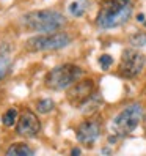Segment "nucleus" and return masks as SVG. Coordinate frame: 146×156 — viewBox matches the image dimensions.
<instances>
[{
	"label": "nucleus",
	"instance_id": "19",
	"mask_svg": "<svg viewBox=\"0 0 146 156\" xmlns=\"http://www.w3.org/2000/svg\"><path fill=\"white\" fill-rule=\"evenodd\" d=\"M137 21H138V22H143V21H144V14H138V16H137Z\"/></svg>",
	"mask_w": 146,
	"mask_h": 156
},
{
	"label": "nucleus",
	"instance_id": "20",
	"mask_svg": "<svg viewBox=\"0 0 146 156\" xmlns=\"http://www.w3.org/2000/svg\"><path fill=\"white\" fill-rule=\"evenodd\" d=\"M101 153H102V154H108V153H110V150H108V148H102Z\"/></svg>",
	"mask_w": 146,
	"mask_h": 156
},
{
	"label": "nucleus",
	"instance_id": "11",
	"mask_svg": "<svg viewBox=\"0 0 146 156\" xmlns=\"http://www.w3.org/2000/svg\"><path fill=\"white\" fill-rule=\"evenodd\" d=\"M102 104V98L97 93H93L83 104H82V114L83 115H93Z\"/></svg>",
	"mask_w": 146,
	"mask_h": 156
},
{
	"label": "nucleus",
	"instance_id": "18",
	"mask_svg": "<svg viewBox=\"0 0 146 156\" xmlns=\"http://www.w3.org/2000/svg\"><path fill=\"white\" fill-rule=\"evenodd\" d=\"M80 153H82V151H80V148H72V150H71V154H72V156L80 154Z\"/></svg>",
	"mask_w": 146,
	"mask_h": 156
},
{
	"label": "nucleus",
	"instance_id": "1",
	"mask_svg": "<svg viewBox=\"0 0 146 156\" xmlns=\"http://www.w3.org/2000/svg\"><path fill=\"white\" fill-rule=\"evenodd\" d=\"M19 24L27 32L50 33L60 30L66 24V17L57 10H38L22 14Z\"/></svg>",
	"mask_w": 146,
	"mask_h": 156
},
{
	"label": "nucleus",
	"instance_id": "12",
	"mask_svg": "<svg viewBox=\"0 0 146 156\" xmlns=\"http://www.w3.org/2000/svg\"><path fill=\"white\" fill-rule=\"evenodd\" d=\"M17 118H19V115H17V109L16 107H10L8 111L2 115V123L8 128H11L13 125L17 123Z\"/></svg>",
	"mask_w": 146,
	"mask_h": 156
},
{
	"label": "nucleus",
	"instance_id": "13",
	"mask_svg": "<svg viewBox=\"0 0 146 156\" xmlns=\"http://www.w3.org/2000/svg\"><path fill=\"white\" fill-rule=\"evenodd\" d=\"M55 109V103L50 99V98H42L36 103V111L39 114H49Z\"/></svg>",
	"mask_w": 146,
	"mask_h": 156
},
{
	"label": "nucleus",
	"instance_id": "14",
	"mask_svg": "<svg viewBox=\"0 0 146 156\" xmlns=\"http://www.w3.org/2000/svg\"><path fill=\"white\" fill-rule=\"evenodd\" d=\"M85 11H87V5H85V2H82V0H74V2L69 5V13L76 17L83 16Z\"/></svg>",
	"mask_w": 146,
	"mask_h": 156
},
{
	"label": "nucleus",
	"instance_id": "17",
	"mask_svg": "<svg viewBox=\"0 0 146 156\" xmlns=\"http://www.w3.org/2000/svg\"><path fill=\"white\" fill-rule=\"evenodd\" d=\"M112 63H113V58L108 55V54H102V55L99 57V65H101V68H102L104 71H107L108 68H110Z\"/></svg>",
	"mask_w": 146,
	"mask_h": 156
},
{
	"label": "nucleus",
	"instance_id": "10",
	"mask_svg": "<svg viewBox=\"0 0 146 156\" xmlns=\"http://www.w3.org/2000/svg\"><path fill=\"white\" fill-rule=\"evenodd\" d=\"M5 154L6 156H33L35 150L32 148V147H29L27 144L17 142V144H13V145L8 147Z\"/></svg>",
	"mask_w": 146,
	"mask_h": 156
},
{
	"label": "nucleus",
	"instance_id": "6",
	"mask_svg": "<svg viewBox=\"0 0 146 156\" xmlns=\"http://www.w3.org/2000/svg\"><path fill=\"white\" fill-rule=\"evenodd\" d=\"M144 63H146V57L140 51H137V49H124L123 54H121L118 73H120V76H123L126 79L137 77L143 71Z\"/></svg>",
	"mask_w": 146,
	"mask_h": 156
},
{
	"label": "nucleus",
	"instance_id": "21",
	"mask_svg": "<svg viewBox=\"0 0 146 156\" xmlns=\"http://www.w3.org/2000/svg\"><path fill=\"white\" fill-rule=\"evenodd\" d=\"M118 2H123V3H131V0H118Z\"/></svg>",
	"mask_w": 146,
	"mask_h": 156
},
{
	"label": "nucleus",
	"instance_id": "15",
	"mask_svg": "<svg viewBox=\"0 0 146 156\" xmlns=\"http://www.w3.org/2000/svg\"><path fill=\"white\" fill-rule=\"evenodd\" d=\"M11 65H13L11 60L6 55H0V80H3L8 76V73L11 69Z\"/></svg>",
	"mask_w": 146,
	"mask_h": 156
},
{
	"label": "nucleus",
	"instance_id": "22",
	"mask_svg": "<svg viewBox=\"0 0 146 156\" xmlns=\"http://www.w3.org/2000/svg\"><path fill=\"white\" fill-rule=\"evenodd\" d=\"M143 125H144V131H146V117H144V120H143Z\"/></svg>",
	"mask_w": 146,
	"mask_h": 156
},
{
	"label": "nucleus",
	"instance_id": "7",
	"mask_svg": "<svg viewBox=\"0 0 146 156\" xmlns=\"http://www.w3.org/2000/svg\"><path fill=\"white\" fill-rule=\"evenodd\" d=\"M94 93V82L93 79H82L76 80L66 93V98L71 106L74 107H82V104Z\"/></svg>",
	"mask_w": 146,
	"mask_h": 156
},
{
	"label": "nucleus",
	"instance_id": "8",
	"mask_svg": "<svg viewBox=\"0 0 146 156\" xmlns=\"http://www.w3.org/2000/svg\"><path fill=\"white\" fill-rule=\"evenodd\" d=\"M41 131V122L38 115L35 112H32L30 109H25L22 111V114L17 118L16 123V134L25 137V139H30V137H36Z\"/></svg>",
	"mask_w": 146,
	"mask_h": 156
},
{
	"label": "nucleus",
	"instance_id": "9",
	"mask_svg": "<svg viewBox=\"0 0 146 156\" xmlns=\"http://www.w3.org/2000/svg\"><path fill=\"white\" fill-rule=\"evenodd\" d=\"M101 136V123L97 120H85L82 122L76 131L77 140L85 147H93V144Z\"/></svg>",
	"mask_w": 146,
	"mask_h": 156
},
{
	"label": "nucleus",
	"instance_id": "16",
	"mask_svg": "<svg viewBox=\"0 0 146 156\" xmlns=\"http://www.w3.org/2000/svg\"><path fill=\"white\" fill-rule=\"evenodd\" d=\"M129 41H131L132 46H135V48H143V46H146V33H143V32L134 33L129 38Z\"/></svg>",
	"mask_w": 146,
	"mask_h": 156
},
{
	"label": "nucleus",
	"instance_id": "5",
	"mask_svg": "<svg viewBox=\"0 0 146 156\" xmlns=\"http://www.w3.org/2000/svg\"><path fill=\"white\" fill-rule=\"evenodd\" d=\"M143 118V107L138 103L129 104L118 114L112 122V131L118 137L129 136Z\"/></svg>",
	"mask_w": 146,
	"mask_h": 156
},
{
	"label": "nucleus",
	"instance_id": "3",
	"mask_svg": "<svg viewBox=\"0 0 146 156\" xmlns=\"http://www.w3.org/2000/svg\"><path fill=\"white\" fill-rule=\"evenodd\" d=\"M72 41L71 35L66 32H50L32 36L25 41L24 48L29 52H42V51H58L63 49Z\"/></svg>",
	"mask_w": 146,
	"mask_h": 156
},
{
	"label": "nucleus",
	"instance_id": "4",
	"mask_svg": "<svg viewBox=\"0 0 146 156\" xmlns=\"http://www.w3.org/2000/svg\"><path fill=\"white\" fill-rule=\"evenodd\" d=\"M82 68L72 63H65V65L55 66L50 69L44 77V84L50 90H63L72 85L76 80L80 79L82 76Z\"/></svg>",
	"mask_w": 146,
	"mask_h": 156
},
{
	"label": "nucleus",
	"instance_id": "2",
	"mask_svg": "<svg viewBox=\"0 0 146 156\" xmlns=\"http://www.w3.org/2000/svg\"><path fill=\"white\" fill-rule=\"evenodd\" d=\"M132 14L131 3H123L118 0H104L99 8L96 24L101 29H115L129 21Z\"/></svg>",
	"mask_w": 146,
	"mask_h": 156
}]
</instances>
